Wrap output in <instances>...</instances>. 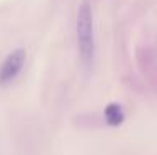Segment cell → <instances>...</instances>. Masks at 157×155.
<instances>
[{
    "instance_id": "cell-3",
    "label": "cell",
    "mask_w": 157,
    "mask_h": 155,
    "mask_svg": "<svg viewBox=\"0 0 157 155\" xmlns=\"http://www.w3.org/2000/svg\"><path fill=\"white\" fill-rule=\"evenodd\" d=\"M104 115H105V122L110 127H119V125H122V122H124V110H122V107L115 102H112L105 107Z\"/></svg>"
},
{
    "instance_id": "cell-1",
    "label": "cell",
    "mask_w": 157,
    "mask_h": 155,
    "mask_svg": "<svg viewBox=\"0 0 157 155\" xmlns=\"http://www.w3.org/2000/svg\"><path fill=\"white\" fill-rule=\"evenodd\" d=\"M77 49L80 55L82 67L90 70L95 58V32H94V13H92L90 0H82L77 12Z\"/></svg>"
},
{
    "instance_id": "cell-2",
    "label": "cell",
    "mask_w": 157,
    "mask_h": 155,
    "mask_svg": "<svg viewBox=\"0 0 157 155\" xmlns=\"http://www.w3.org/2000/svg\"><path fill=\"white\" fill-rule=\"evenodd\" d=\"M25 58L27 54L24 49H15L7 55L0 67V85H9L17 79L25 65Z\"/></svg>"
}]
</instances>
